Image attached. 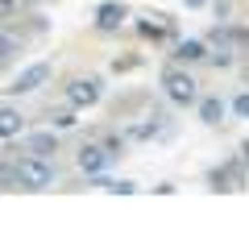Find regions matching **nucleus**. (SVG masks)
Segmentation results:
<instances>
[{"instance_id":"f3484780","label":"nucleus","mask_w":249,"mask_h":249,"mask_svg":"<svg viewBox=\"0 0 249 249\" xmlns=\"http://www.w3.org/2000/svg\"><path fill=\"white\" fill-rule=\"evenodd\" d=\"M208 187H212V191H229V178H224V166L208 170Z\"/></svg>"},{"instance_id":"f03ea898","label":"nucleus","mask_w":249,"mask_h":249,"mask_svg":"<svg viewBox=\"0 0 249 249\" xmlns=\"http://www.w3.org/2000/svg\"><path fill=\"white\" fill-rule=\"evenodd\" d=\"M13 166H17V187L21 191H46L54 183V166L46 158L25 154V158H13Z\"/></svg>"},{"instance_id":"423d86ee","label":"nucleus","mask_w":249,"mask_h":249,"mask_svg":"<svg viewBox=\"0 0 249 249\" xmlns=\"http://www.w3.org/2000/svg\"><path fill=\"white\" fill-rule=\"evenodd\" d=\"M124 17H129V9H124L121 0H104V4L96 9V29L100 34H112V29L124 25Z\"/></svg>"},{"instance_id":"5701e85b","label":"nucleus","mask_w":249,"mask_h":249,"mask_svg":"<svg viewBox=\"0 0 249 249\" xmlns=\"http://www.w3.org/2000/svg\"><path fill=\"white\" fill-rule=\"evenodd\" d=\"M241 162H245V166H249V142L241 145Z\"/></svg>"},{"instance_id":"2eb2a0df","label":"nucleus","mask_w":249,"mask_h":249,"mask_svg":"<svg viewBox=\"0 0 249 249\" xmlns=\"http://www.w3.org/2000/svg\"><path fill=\"white\" fill-rule=\"evenodd\" d=\"M50 124H54V129H71V124H75V108H58V112H50Z\"/></svg>"},{"instance_id":"39448f33","label":"nucleus","mask_w":249,"mask_h":249,"mask_svg":"<svg viewBox=\"0 0 249 249\" xmlns=\"http://www.w3.org/2000/svg\"><path fill=\"white\" fill-rule=\"evenodd\" d=\"M75 162H79L83 175H104L112 158L104 154V145H100V142H88V145H79V150H75Z\"/></svg>"},{"instance_id":"f8f14e48","label":"nucleus","mask_w":249,"mask_h":249,"mask_svg":"<svg viewBox=\"0 0 249 249\" xmlns=\"http://www.w3.org/2000/svg\"><path fill=\"white\" fill-rule=\"evenodd\" d=\"M224 178H229V191H245V187H249L245 162H241V158H229V162H224Z\"/></svg>"},{"instance_id":"b1692460","label":"nucleus","mask_w":249,"mask_h":249,"mask_svg":"<svg viewBox=\"0 0 249 249\" xmlns=\"http://www.w3.org/2000/svg\"><path fill=\"white\" fill-rule=\"evenodd\" d=\"M187 4H204V0H187Z\"/></svg>"},{"instance_id":"7ed1b4c3","label":"nucleus","mask_w":249,"mask_h":249,"mask_svg":"<svg viewBox=\"0 0 249 249\" xmlns=\"http://www.w3.org/2000/svg\"><path fill=\"white\" fill-rule=\"evenodd\" d=\"M100 96H104L100 75H79V79L67 83V104L71 108H91V104H100Z\"/></svg>"},{"instance_id":"6ab92c4d","label":"nucleus","mask_w":249,"mask_h":249,"mask_svg":"<svg viewBox=\"0 0 249 249\" xmlns=\"http://www.w3.org/2000/svg\"><path fill=\"white\" fill-rule=\"evenodd\" d=\"M100 145H104V154H108V158H116V154L124 150V137H121V133H112V137H104Z\"/></svg>"},{"instance_id":"412c9836","label":"nucleus","mask_w":249,"mask_h":249,"mask_svg":"<svg viewBox=\"0 0 249 249\" xmlns=\"http://www.w3.org/2000/svg\"><path fill=\"white\" fill-rule=\"evenodd\" d=\"M229 9H232V0H216V4H212L216 21H229Z\"/></svg>"},{"instance_id":"9d476101","label":"nucleus","mask_w":249,"mask_h":249,"mask_svg":"<svg viewBox=\"0 0 249 249\" xmlns=\"http://www.w3.org/2000/svg\"><path fill=\"white\" fill-rule=\"evenodd\" d=\"M196 108H199V121H204V124H220V121H224V112H229L220 96H199V100H196Z\"/></svg>"},{"instance_id":"aec40b11","label":"nucleus","mask_w":249,"mask_h":249,"mask_svg":"<svg viewBox=\"0 0 249 249\" xmlns=\"http://www.w3.org/2000/svg\"><path fill=\"white\" fill-rule=\"evenodd\" d=\"M17 17V0H0V21H13Z\"/></svg>"},{"instance_id":"4be33fe9","label":"nucleus","mask_w":249,"mask_h":249,"mask_svg":"<svg viewBox=\"0 0 249 249\" xmlns=\"http://www.w3.org/2000/svg\"><path fill=\"white\" fill-rule=\"evenodd\" d=\"M237 42H241V46H249V29H241V34H237Z\"/></svg>"},{"instance_id":"6e6552de","label":"nucleus","mask_w":249,"mask_h":249,"mask_svg":"<svg viewBox=\"0 0 249 249\" xmlns=\"http://www.w3.org/2000/svg\"><path fill=\"white\" fill-rule=\"evenodd\" d=\"M21 150L34 154V158H54V150H58V137H54L50 129H42V133H29L25 142H21Z\"/></svg>"},{"instance_id":"ddd939ff","label":"nucleus","mask_w":249,"mask_h":249,"mask_svg":"<svg viewBox=\"0 0 249 249\" xmlns=\"http://www.w3.org/2000/svg\"><path fill=\"white\" fill-rule=\"evenodd\" d=\"M208 62L212 67H232V46H212L208 50Z\"/></svg>"},{"instance_id":"dca6fc26","label":"nucleus","mask_w":249,"mask_h":249,"mask_svg":"<svg viewBox=\"0 0 249 249\" xmlns=\"http://www.w3.org/2000/svg\"><path fill=\"white\" fill-rule=\"evenodd\" d=\"M0 187H17V166H13V158L0 162Z\"/></svg>"},{"instance_id":"a211bd4d","label":"nucleus","mask_w":249,"mask_h":249,"mask_svg":"<svg viewBox=\"0 0 249 249\" xmlns=\"http://www.w3.org/2000/svg\"><path fill=\"white\" fill-rule=\"evenodd\" d=\"M229 108H232V116H241V121H249V91H241V96L232 100Z\"/></svg>"},{"instance_id":"9b49d317","label":"nucleus","mask_w":249,"mask_h":249,"mask_svg":"<svg viewBox=\"0 0 249 249\" xmlns=\"http://www.w3.org/2000/svg\"><path fill=\"white\" fill-rule=\"evenodd\" d=\"M137 34L150 37V42H162V37H166V21H162V13H145V17H137Z\"/></svg>"},{"instance_id":"20e7f679","label":"nucleus","mask_w":249,"mask_h":249,"mask_svg":"<svg viewBox=\"0 0 249 249\" xmlns=\"http://www.w3.org/2000/svg\"><path fill=\"white\" fill-rule=\"evenodd\" d=\"M50 75H54V67L50 62H29L25 71L17 75V79L9 83V96H34L42 83H50Z\"/></svg>"},{"instance_id":"0eeeda50","label":"nucleus","mask_w":249,"mask_h":249,"mask_svg":"<svg viewBox=\"0 0 249 249\" xmlns=\"http://www.w3.org/2000/svg\"><path fill=\"white\" fill-rule=\"evenodd\" d=\"M25 133V112L13 104H0V137L4 142H17V137Z\"/></svg>"},{"instance_id":"f257e3e1","label":"nucleus","mask_w":249,"mask_h":249,"mask_svg":"<svg viewBox=\"0 0 249 249\" xmlns=\"http://www.w3.org/2000/svg\"><path fill=\"white\" fill-rule=\"evenodd\" d=\"M162 96L175 108H191L199 100V79L191 71H183L178 62H170V67H162Z\"/></svg>"},{"instance_id":"1a4fd4ad","label":"nucleus","mask_w":249,"mask_h":249,"mask_svg":"<svg viewBox=\"0 0 249 249\" xmlns=\"http://www.w3.org/2000/svg\"><path fill=\"white\" fill-rule=\"evenodd\" d=\"M204 58H208V42H199V37H183V42L175 46L178 67H191V62H204Z\"/></svg>"},{"instance_id":"4468645a","label":"nucleus","mask_w":249,"mask_h":249,"mask_svg":"<svg viewBox=\"0 0 249 249\" xmlns=\"http://www.w3.org/2000/svg\"><path fill=\"white\" fill-rule=\"evenodd\" d=\"M13 54H17V37H13L9 29H0V62H9Z\"/></svg>"}]
</instances>
